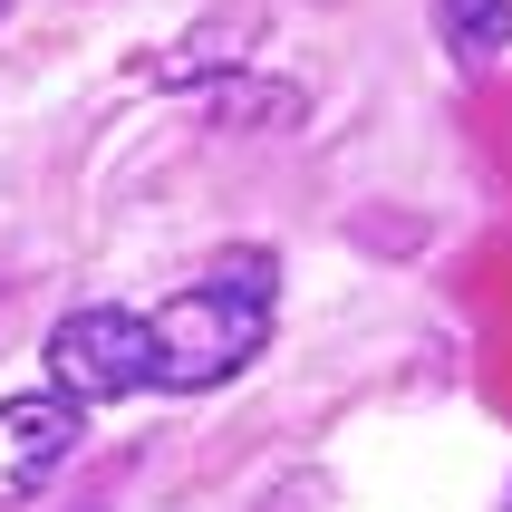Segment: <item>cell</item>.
<instances>
[{
  "label": "cell",
  "instance_id": "277c9868",
  "mask_svg": "<svg viewBox=\"0 0 512 512\" xmlns=\"http://www.w3.org/2000/svg\"><path fill=\"white\" fill-rule=\"evenodd\" d=\"M252 39H261V20H252V10H213V20H194L184 39H174V49H155V58H145V78H155V87H223V78H242Z\"/></svg>",
  "mask_w": 512,
  "mask_h": 512
},
{
  "label": "cell",
  "instance_id": "5b68a950",
  "mask_svg": "<svg viewBox=\"0 0 512 512\" xmlns=\"http://www.w3.org/2000/svg\"><path fill=\"white\" fill-rule=\"evenodd\" d=\"M310 107L290 78H223L213 87V126L223 136H271V126H290V116Z\"/></svg>",
  "mask_w": 512,
  "mask_h": 512
},
{
  "label": "cell",
  "instance_id": "52a82bcc",
  "mask_svg": "<svg viewBox=\"0 0 512 512\" xmlns=\"http://www.w3.org/2000/svg\"><path fill=\"white\" fill-rule=\"evenodd\" d=\"M0 10H10V0H0Z\"/></svg>",
  "mask_w": 512,
  "mask_h": 512
},
{
  "label": "cell",
  "instance_id": "8992f818",
  "mask_svg": "<svg viewBox=\"0 0 512 512\" xmlns=\"http://www.w3.org/2000/svg\"><path fill=\"white\" fill-rule=\"evenodd\" d=\"M435 29L455 58H503L512 49V0H435Z\"/></svg>",
  "mask_w": 512,
  "mask_h": 512
},
{
  "label": "cell",
  "instance_id": "3957f363",
  "mask_svg": "<svg viewBox=\"0 0 512 512\" xmlns=\"http://www.w3.org/2000/svg\"><path fill=\"white\" fill-rule=\"evenodd\" d=\"M68 455H78L68 397H0V503H29L39 484H58Z\"/></svg>",
  "mask_w": 512,
  "mask_h": 512
},
{
  "label": "cell",
  "instance_id": "6da1fadb",
  "mask_svg": "<svg viewBox=\"0 0 512 512\" xmlns=\"http://www.w3.org/2000/svg\"><path fill=\"white\" fill-rule=\"evenodd\" d=\"M271 339V261H232L213 281L174 290L165 310L145 319V348H155V387L194 397V387H223L242 377Z\"/></svg>",
  "mask_w": 512,
  "mask_h": 512
},
{
  "label": "cell",
  "instance_id": "7a4b0ae2",
  "mask_svg": "<svg viewBox=\"0 0 512 512\" xmlns=\"http://www.w3.org/2000/svg\"><path fill=\"white\" fill-rule=\"evenodd\" d=\"M136 387H155V348H145L136 310H68L49 329V397L87 416V406L136 397Z\"/></svg>",
  "mask_w": 512,
  "mask_h": 512
}]
</instances>
